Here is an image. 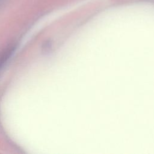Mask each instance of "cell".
<instances>
[{"instance_id": "1", "label": "cell", "mask_w": 154, "mask_h": 154, "mask_svg": "<svg viewBox=\"0 0 154 154\" xmlns=\"http://www.w3.org/2000/svg\"><path fill=\"white\" fill-rule=\"evenodd\" d=\"M14 48L12 46H10L7 48V49L0 56V69L4 65V63L6 62V61L8 60L9 57H10L11 54H12L14 50Z\"/></svg>"}]
</instances>
